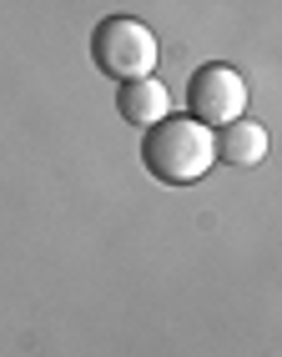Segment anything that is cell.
Masks as SVG:
<instances>
[{
    "instance_id": "cell-3",
    "label": "cell",
    "mask_w": 282,
    "mask_h": 357,
    "mask_svg": "<svg viewBox=\"0 0 282 357\" xmlns=\"http://www.w3.org/2000/svg\"><path fill=\"white\" fill-rule=\"evenodd\" d=\"M186 106H192V121L202 126H227V121H237L242 106H247V81L237 76L232 66H202L192 86H186Z\"/></svg>"
},
{
    "instance_id": "cell-4",
    "label": "cell",
    "mask_w": 282,
    "mask_h": 357,
    "mask_svg": "<svg viewBox=\"0 0 282 357\" xmlns=\"http://www.w3.org/2000/svg\"><path fill=\"white\" fill-rule=\"evenodd\" d=\"M116 106H121V121L131 126H156L161 116H167V86L151 81V76H136V81H121V96H116Z\"/></svg>"
},
{
    "instance_id": "cell-5",
    "label": "cell",
    "mask_w": 282,
    "mask_h": 357,
    "mask_svg": "<svg viewBox=\"0 0 282 357\" xmlns=\"http://www.w3.org/2000/svg\"><path fill=\"white\" fill-rule=\"evenodd\" d=\"M217 156L227 161V166H257L267 156V131L257 126V121H227L222 126V136H217Z\"/></svg>"
},
{
    "instance_id": "cell-1",
    "label": "cell",
    "mask_w": 282,
    "mask_h": 357,
    "mask_svg": "<svg viewBox=\"0 0 282 357\" xmlns=\"http://www.w3.org/2000/svg\"><path fill=\"white\" fill-rule=\"evenodd\" d=\"M141 161H147V172L156 181L192 186L212 172V161H217V136L202 121H192V116H161L156 126H147Z\"/></svg>"
},
{
    "instance_id": "cell-2",
    "label": "cell",
    "mask_w": 282,
    "mask_h": 357,
    "mask_svg": "<svg viewBox=\"0 0 282 357\" xmlns=\"http://www.w3.org/2000/svg\"><path fill=\"white\" fill-rule=\"evenodd\" d=\"M91 61L116 81H136L156 70V36L136 15H106L91 36Z\"/></svg>"
}]
</instances>
